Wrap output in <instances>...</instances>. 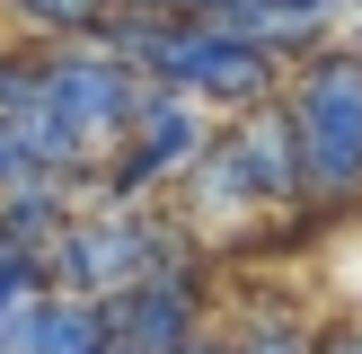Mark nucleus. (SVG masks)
I'll return each mask as SVG.
<instances>
[{"label": "nucleus", "instance_id": "nucleus-6", "mask_svg": "<svg viewBox=\"0 0 362 354\" xmlns=\"http://www.w3.org/2000/svg\"><path fill=\"white\" fill-rule=\"evenodd\" d=\"M230 354H310V336H300V328H257L247 346H230Z\"/></svg>", "mask_w": 362, "mask_h": 354}, {"label": "nucleus", "instance_id": "nucleus-1", "mask_svg": "<svg viewBox=\"0 0 362 354\" xmlns=\"http://www.w3.org/2000/svg\"><path fill=\"white\" fill-rule=\"evenodd\" d=\"M292 169L318 212H345L362 195V53H327L292 106Z\"/></svg>", "mask_w": 362, "mask_h": 354}, {"label": "nucleus", "instance_id": "nucleus-7", "mask_svg": "<svg viewBox=\"0 0 362 354\" xmlns=\"http://www.w3.org/2000/svg\"><path fill=\"white\" fill-rule=\"evenodd\" d=\"M177 354H230V346H194V336H186V346H177Z\"/></svg>", "mask_w": 362, "mask_h": 354}, {"label": "nucleus", "instance_id": "nucleus-4", "mask_svg": "<svg viewBox=\"0 0 362 354\" xmlns=\"http://www.w3.org/2000/svg\"><path fill=\"white\" fill-rule=\"evenodd\" d=\"M194 151H204L194 106H177L168 88H151V98H141V115H133V133H124L115 159H106V195H115V204H133V195H151L159 177H168L177 159H194Z\"/></svg>", "mask_w": 362, "mask_h": 354}, {"label": "nucleus", "instance_id": "nucleus-8", "mask_svg": "<svg viewBox=\"0 0 362 354\" xmlns=\"http://www.w3.org/2000/svg\"><path fill=\"white\" fill-rule=\"evenodd\" d=\"M336 354H362V336H354V346H336Z\"/></svg>", "mask_w": 362, "mask_h": 354}, {"label": "nucleus", "instance_id": "nucleus-2", "mask_svg": "<svg viewBox=\"0 0 362 354\" xmlns=\"http://www.w3.org/2000/svg\"><path fill=\"white\" fill-rule=\"evenodd\" d=\"M194 159H204V169H194V204H204V212H230V204H292V195H300L292 115H283V106L247 115L230 142H212V151H194Z\"/></svg>", "mask_w": 362, "mask_h": 354}, {"label": "nucleus", "instance_id": "nucleus-3", "mask_svg": "<svg viewBox=\"0 0 362 354\" xmlns=\"http://www.w3.org/2000/svg\"><path fill=\"white\" fill-rule=\"evenodd\" d=\"M159 257H168V239H159L151 222H133V212H115V222H62L45 239V283L106 301V292H124V283H141Z\"/></svg>", "mask_w": 362, "mask_h": 354}, {"label": "nucleus", "instance_id": "nucleus-5", "mask_svg": "<svg viewBox=\"0 0 362 354\" xmlns=\"http://www.w3.org/2000/svg\"><path fill=\"white\" fill-rule=\"evenodd\" d=\"M0 9H9L27 35H53V45H71V35H88V27L106 18V0H0Z\"/></svg>", "mask_w": 362, "mask_h": 354}]
</instances>
